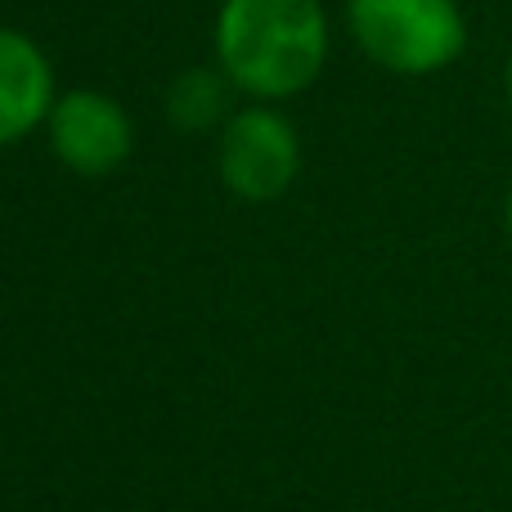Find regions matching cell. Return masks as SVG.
Instances as JSON below:
<instances>
[{"mask_svg": "<svg viewBox=\"0 0 512 512\" xmlns=\"http://www.w3.org/2000/svg\"><path fill=\"white\" fill-rule=\"evenodd\" d=\"M508 104H512V59H508Z\"/></svg>", "mask_w": 512, "mask_h": 512, "instance_id": "obj_7", "label": "cell"}, {"mask_svg": "<svg viewBox=\"0 0 512 512\" xmlns=\"http://www.w3.org/2000/svg\"><path fill=\"white\" fill-rule=\"evenodd\" d=\"M221 180L243 203H274L292 189L301 171V140L292 122L270 104H252L230 113L221 126Z\"/></svg>", "mask_w": 512, "mask_h": 512, "instance_id": "obj_3", "label": "cell"}, {"mask_svg": "<svg viewBox=\"0 0 512 512\" xmlns=\"http://www.w3.org/2000/svg\"><path fill=\"white\" fill-rule=\"evenodd\" d=\"M328 63V14L319 0H221L216 68L256 104L292 99Z\"/></svg>", "mask_w": 512, "mask_h": 512, "instance_id": "obj_1", "label": "cell"}, {"mask_svg": "<svg viewBox=\"0 0 512 512\" xmlns=\"http://www.w3.org/2000/svg\"><path fill=\"white\" fill-rule=\"evenodd\" d=\"M346 23L355 45L396 77H432L468 50L459 0H346Z\"/></svg>", "mask_w": 512, "mask_h": 512, "instance_id": "obj_2", "label": "cell"}, {"mask_svg": "<svg viewBox=\"0 0 512 512\" xmlns=\"http://www.w3.org/2000/svg\"><path fill=\"white\" fill-rule=\"evenodd\" d=\"M54 99L59 90L45 50L18 27H0V149L50 122Z\"/></svg>", "mask_w": 512, "mask_h": 512, "instance_id": "obj_5", "label": "cell"}, {"mask_svg": "<svg viewBox=\"0 0 512 512\" xmlns=\"http://www.w3.org/2000/svg\"><path fill=\"white\" fill-rule=\"evenodd\" d=\"M54 158L77 176H108L135 149L131 113L104 90H68L54 99L45 122Z\"/></svg>", "mask_w": 512, "mask_h": 512, "instance_id": "obj_4", "label": "cell"}, {"mask_svg": "<svg viewBox=\"0 0 512 512\" xmlns=\"http://www.w3.org/2000/svg\"><path fill=\"white\" fill-rule=\"evenodd\" d=\"M167 117L180 131H212L230 122V77L221 68H189L167 90Z\"/></svg>", "mask_w": 512, "mask_h": 512, "instance_id": "obj_6", "label": "cell"}, {"mask_svg": "<svg viewBox=\"0 0 512 512\" xmlns=\"http://www.w3.org/2000/svg\"><path fill=\"white\" fill-rule=\"evenodd\" d=\"M508 234H512V194H508Z\"/></svg>", "mask_w": 512, "mask_h": 512, "instance_id": "obj_8", "label": "cell"}]
</instances>
